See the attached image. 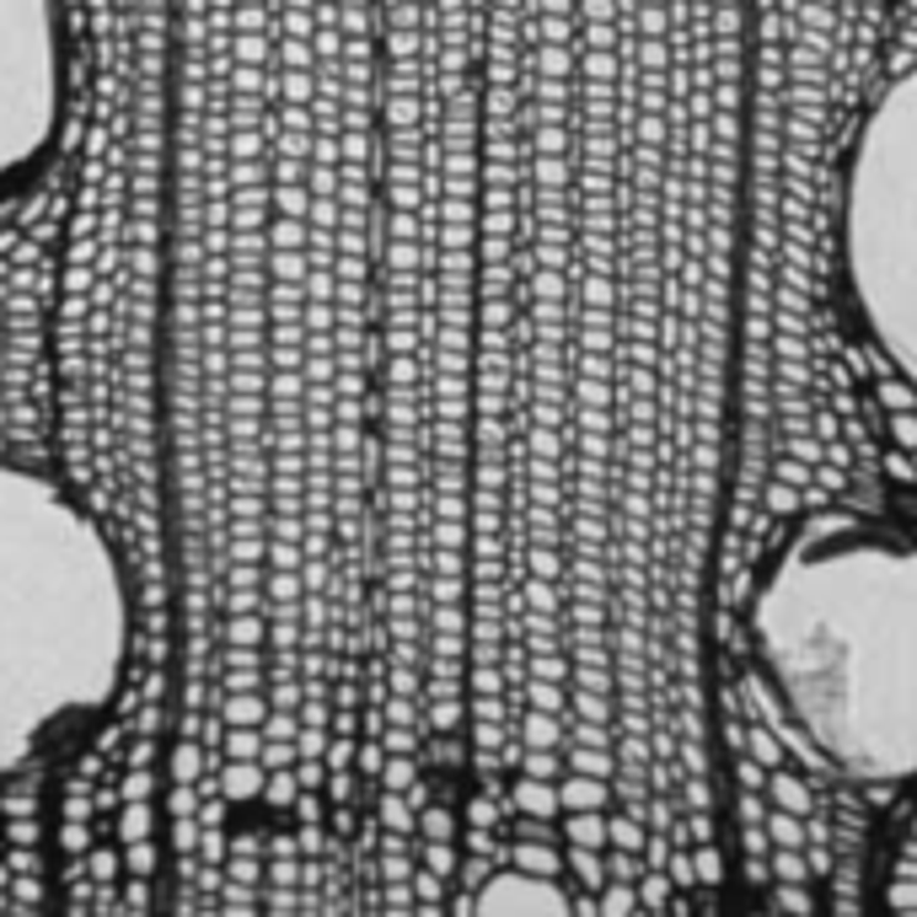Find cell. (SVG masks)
Returning a JSON list of instances; mask_svg holds the SVG:
<instances>
[{"label":"cell","instance_id":"cell-16","mask_svg":"<svg viewBox=\"0 0 917 917\" xmlns=\"http://www.w3.org/2000/svg\"><path fill=\"white\" fill-rule=\"evenodd\" d=\"M521 773H527V778H548V783H553V778H559V751H553V746H531L527 762H521Z\"/></svg>","mask_w":917,"mask_h":917},{"label":"cell","instance_id":"cell-19","mask_svg":"<svg viewBox=\"0 0 917 917\" xmlns=\"http://www.w3.org/2000/svg\"><path fill=\"white\" fill-rule=\"evenodd\" d=\"M387 789L392 794H408V789H414V762H408V757L387 762Z\"/></svg>","mask_w":917,"mask_h":917},{"label":"cell","instance_id":"cell-35","mask_svg":"<svg viewBox=\"0 0 917 917\" xmlns=\"http://www.w3.org/2000/svg\"><path fill=\"white\" fill-rule=\"evenodd\" d=\"M231 751H237V757H252V751H258V741H252V736H237V741H231Z\"/></svg>","mask_w":917,"mask_h":917},{"label":"cell","instance_id":"cell-32","mask_svg":"<svg viewBox=\"0 0 917 917\" xmlns=\"http://www.w3.org/2000/svg\"><path fill=\"white\" fill-rule=\"evenodd\" d=\"M531 704L548 713V708H559V692H553V687H531Z\"/></svg>","mask_w":917,"mask_h":917},{"label":"cell","instance_id":"cell-36","mask_svg":"<svg viewBox=\"0 0 917 917\" xmlns=\"http://www.w3.org/2000/svg\"><path fill=\"white\" fill-rule=\"evenodd\" d=\"M231 713H237V719H242V725H252V719H258V704H237V708H231Z\"/></svg>","mask_w":917,"mask_h":917},{"label":"cell","instance_id":"cell-14","mask_svg":"<svg viewBox=\"0 0 917 917\" xmlns=\"http://www.w3.org/2000/svg\"><path fill=\"white\" fill-rule=\"evenodd\" d=\"M419 837L424 843H457V815L446 805H424L419 811Z\"/></svg>","mask_w":917,"mask_h":917},{"label":"cell","instance_id":"cell-26","mask_svg":"<svg viewBox=\"0 0 917 917\" xmlns=\"http://www.w3.org/2000/svg\"><path fill=\"white\" fill-rule=\"evenodd\" d=\"M494 800H483V794H472V805H467V821L472 826H494Z\"/></svg>","mask_w":917,"mask_h":917},{"label":"cell","instance_id":"cell-7","mask_svg":"<svg viewBox=\"0 0 917 917\" xmlns=\"http://www.w3.org/2000/svg\"><path fill=\"white\" fill-rule=\"evenodd\" d=\"M510 811L531 815V821H553V815L564 811V800H559V783H548V778H515V794H510Z\"/></svg>","mask_w":917,"mask_h":917},{"label":"cell","instance_id":"cell-2","mask_svg":"<svg viewBox=\"0 0 917 917\" xmlns=\"http://www.w3.org/2000/svg\"><path fill=\"white\" fill-rule=\"evenodd\" d=\"M129 649L135 601L103 521L49 472L0 461V773L97 719Z\"/></svg>","mask_w":917,"mask_h":917},{"label":"cell","instance_id":"cell-3","mask_svg":"<svg viewBox=\"0 0 917 917\" xmlns=\"http://www.w3.org/2000/svg\"><path fill=\"white\" fill-rule=\"evenodd\" d=\"M837 274L869 350L917 392V60L885 81L847 140Z\"/></svg>","mask_w":917,"mask_h":917},{"label":"cell","instance_id":"cell-18","mask_svg":"<svg viewBox=\"0 0 917 917\" xmlns=\"http://www.w3.org/2000/svg\"><path fill=\"white\" fill-rule=\"evenodd\" d=\"M666 896H670V875H644V890H638L644 907H666Z\"/></svg>","mask_w":917,"mask_h":917},{"label":"cell","instance_id":"cell-10","mask_svg":"<svg viewBox=\"0 0 917 917\" xmlns=\"http://www.w3.org/2000/svg\"><path fill=\"white\" fill-rule=\"evenodd\" d=\"M564 869L574 875V880L585 885V890H601L606 885V853H596V847H574L569 843L564 853Z\"/></svg>","mask_w":917,"mask_h":917},{"label":"cell","instance_id":"cell-34","mask_svg":"<svg viewBox=\"0 0 917 917\" xmlns=\"http://www.w3.org/2000/svg\"><path fill=\"white\" fill-rule=\"evenodd\" d=\"M451 917H472V890H461L457 902H451Z\"/></svg>","mask_w":917,"mask_h":917},{"label":"cell","instance_id":"cell-22","mask_svg":"<svg viewBox=\"0 0 917 917\" xmlns=\"http://www.w3.org/2000/svg\"><path fill=\"white\" fill-rule=\"evenodd\" d=\"M606 768H612V762H606L601 751H574V773H585V778H606Z\"/></svg>","mask_w":917,"mask_h":917},{"label":"cell","instance_id":"cell-15","mask_svg":"<svg viewBox=\"0 0 917 917\" xmlns=\"http://www.w3.org/2000/svg\"><path fill=\"white\" fill-rule=\"evenodd\" d=\"M424 869L429 875H440V880H451L461 864H457V847L451 843H424Z\"/></svg>","mask_w":917,"mask_h":917},{"label":"cell","instance_id":"cell-31","mask_svg":"<svg viewBox=\"0 0 917 917\" xmlns=\"http://www.w3.org/2000/svg\"><path fill=\"white\" fill-rule=\"evenodd\" d=\"M890 902H896V907H917V880L896 885V890H890Z\"/></svg>","mask_w":917,"mask_h":917},{"label":"cell","instance_id":"cell-21","mask_svg":"<svg viewBox=\"0 0 917 917\" xmlns=\"http://www.w3.org/2000/svg\"><path fill=\"white\" fill-rule=\"evenodd\" d=\"M773 837H778L783 847H794V843H800V815L778 811V815H773Z\"/></svg>","mask_w":917,"mask_h":917},{"label":"cell","instance_id":"cell-23","mask_svg":"<svg viewBox=\"0 0 917 917\" xmlns=\"http://www.w3.org/2000/svg\"><path fill=\"white\" fill-rule=\"evenodd\" d=\"M258 783H263V778L252 773V768H237V773L226 778V789H231L237 800H248V794H258Z\"/></svg>","mask_w":917,"mask_h":917},{"label":"cell","instance_id":"cell-33","mask_svg":"<svg viewBox=\"0 0 917 917\" xmlns=\"http://www.w3.org/2000/svg\"><path fill=\"white\" fill-rule=\"evenodd\" d=\"M778 875H783V880H800V858L783 853V858H778Z\"/></svg>","mask_w":917,"mask_h":917},{"label":"cell","instance_id":"cell-9","mask_svg":"<svg viewBox=\"0 0 917 917\" xmlns=\"http://www.w3.org/2000/svg\"><path fill=\"white\" fill-rule=\"evenodd\" d=\"M564 837L574 847L606 853V847H612V821H606V811H574V815H564Z\"/></svg>","mask_w":917,"mask_h":917},{"label":"cell","instance_id":"cell-11","mask_svg":"<svg viewBox=\"0 0 917 917\" xmlns=\"http://www.w3.org/2000/svg\"><path fill=\"white\" fill-rule=\"evenodd\" d=\"M382 821H387L397 837H419V805L408 800V794H382Z\"/></svg>","mask_w":917,"mask_h":917},{"label":"cell","instance_id":"cell-17","mask_svg":"<svg viewBox=\"0 0 917 917\" xmlns=\"http://www.w3.org/2000/svg\"><path fill=\"white\" fill-rule=\"evenodd\" d=\"M612 847H623V853H638V847H644V832H638L628 815H617V821H612Z\"/></svg>","mask_w":917,"mask_h":917},{"label":"cell","instance_id":"cell-29","mask_svg":"<svg viewBox=\"0 0 917 917\" xmlns=\"http://www.w3.org/2000/svg\"><path fill=\"white\" fill-rule=\"evenodd\" d=\"M692 864H698V880H719V853H708V847H704Z\"/></svg>","mask_w":917,"mask_h":917},{"label":"cell","instance_id":"cell-30","mask_svg":"<svg viewBox=\"0 0 917 917\" xmlns=\"http://www.w3.org/2000/svg\"><path fill=\"white\" fill-rule=\"evenodd\" d=\"M751 751H757L762 762H778V741H773V736H751Z\"/></svg>","mask_w":917,"mask_h":917},{"label":"cell","instance_id":"cell-27","mask_svg":"<svg viewBox=\"0 0 917 917\" xmlns=\"http://www.w3.org/2000/svg\"><path fill=\"white\" fill-rule=\"evenodd\" d=\"M670 885H687V880H698V864H692V858H687V853H676V858H670Z\"/></svg>","mask_w":917,"mask_h":917},{"label":"cell","instance_id":"cell-24","mask_svg":"<svg viewBox=\"0 0 917 917\" xmlns=\"http://www.w3.org/2000/svg\"><path fill=\"white\" fill-rule=\"evenodd\" d=\"M634 875V858L623 847H606V880H628Z\"/></svg>","mask_w":917,"mask_h":917},{"label":"cell","instance_id":"cell-20","mask_svg":"<svg viewBox=\"0 0 917 917\" xmlns=\"http://www.w3.org/2000/svg\"><path fill=\"white\" fill-rule=\"evenodd\" d=\"M414 896H419V902H440V896H446V880L429 875V869H419V875H414Z\"/></svg>","mask_w":917,"mask_h":917},{"label":"cell","instance_id":"cell-8","mask_svg":"<svg viewBox=\"0 0 917 917\" xmlns=\"http://www.w3.org/2000/svg\"><path fill=\"white\" fill-rule=\"evenodd\" d=\"M606 778H585V773H569L559 778V800H564V811H606Z\"/></svg>","mask_w":917,"mask_h":917},{"label":"cell","instance_id":"cell-5","mask_svg":"<svg viewBox=\"0 0 917 917\" xmlns=\"http://www.w3.org/2000/svg\"><path fill=\"white\" fill-rule=\"evenodd\" d=\"M472 917H580L564 880H542L499 864L489 880L472 890Z\"/></svg>","mask_w":917,"mask_h":917},{"label":"cell","instance_id":"cell-6","mask_svg":"<svg viewBox=\"0 0 917 917\" xmlns=\"http://www.w3.org/2000/svg\"><path fill=\"white\" fill-rule=\"evenodd\" d=\"M499 864H504V869H521V875H542V880H559V875H564V853L553 843H536V837H521V843L499 847Z\"/></svg>","mask_w":917,"mask_h":917},{"label":"cell","instance_id":"cell-13","mask_svg":"<svg viewBox=\"0 0 917 917\" xmlns=\"http://www.w3.org/2000/svg\"><path fill=\"white\" fill-rule=\"evenodd\" d=\"M768 794H773L778 811H789V815H805V811H811V794H805V783H800V778H789V773H773Z\"/></svg>","mask_w":917,"mask_h":917},{"label":"cell","instance_id":"cell-1","mask_svg":"<svg viewBox=\"0 0 917 917\" xmlns=\"http://www.w3.org/2000/svg\"><path fill=\"white\" fill-rule=\"evenodd\" d=\"M751 649L778 725L847 783L917 778V531L821 510L751 591Z\"/></svg>","mask_w":917,"mask_h":917},{"label":"cell","instance_id":"cell-25","mask_svg":"<svg viewBox=\"0 0 917 917\" xmlns=\"http://www.w3.org/2000/svg\"><path fill=\"white\" fill-rule=\"evenodd\" d=\"M457 875H461V890H478V885L489 880L494 869H489V864H478V858H467V864H461Z\"/></svg>","mask_w":917,"mask_h":917},{"label":"cell","instance_id":"cell-12","mask_svg":"<svg viewBox=\"0 0 917 917\" xmlns=\"http://www.w3.org/2000/svg\"><path fill=\"white\" fill-rule=\"evenodd\" d=\"M601 917H638V890L628 880H606L596 890Z\"/></svg>","mask_w":917,"mask_h":917},{"label":"cell","instance_id":"cell-28","mask_svg":"<svg viewBox=\"0 0 917 917\" xmlns=\"http://www.w3.org/2000/svg\"><path fill=\"white\" fill-rule=\"evenodd\" d=\"M527 736H531V746H553V741H559V730L548 725V713H536V719H531Z\"/></svg>","mask_w":917,"mask_h":917},{"label":"cell","instance_id":"cell-4","mask_svg":"<svg viewBox=\"0 0 917 917\" xmlns=\"http://www.w3.org/2000/svg\"><path fill=\"white\" fill-rule=\"evenodd\" d=\"M71 124L65 0H0V220L22 210L60 161Z\"/></svg>","mask_w":917,"mask_h":917}]
</instances>
